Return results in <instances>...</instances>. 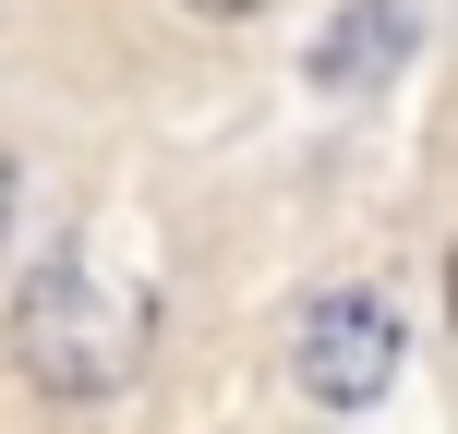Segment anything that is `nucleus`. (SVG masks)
<instances>
[{
	"label": "nucleus",
	"mask_w": 458,
	"mask_h": 434,
	"mask_svg": "<svg viewBox=\"0 0 458 434\" xmlns=\"http://www.w3.org/2000/svg\"><path fill=\"white\" fill-rule=\"evenodd\" d=\"M145 338H157V290H145L133 266H109L97 242H61L24 266L13 290V362L37 398H61V411H97V398L133 387Z\"/></svg>",
	"instance_id": "obj_1"
},
{
	"label": "nucleus",
	"mask_w": 458,
	"mask_h": 434,
	"mask_svg": "<svg viewBox=\"0 0 458 434\" xmlns=\"http://www.w3.org/2000/svg\"><path fill=\"white\" fill-rule=\"evenodd\" d=\"M411 24H422V0H350V13L314 37V61H301L314 97H374L398 61H411Z\"/></svg>",
	"instance_id": "obj_3"
},
{
	"label": "nucleus",
	"mask_w": 458,
	"mask_h": 434,
	"mask_svg": "<svg viewBox=\"0 0 458 434\" xmlns=\"http://www.w3.org/2000/svg\"><path fill=\"white\" fill-rule=\"evenodd\" d=\"M182 13H206V24H253L266 0H182Z\"/></svg>",
	"instance_id": "obj_4"
},
{
	"label": "nucleus",
	"mask_w": 458,
	"mask_h": 434,
	"mask_svg": "<svg viewBox=\"0 0 458 434\" xmlns=\"http://www.w3.org/2000/svg\"><path fill=\"white\" fill-rule=\"evenodd\" d=\"M446 326H458V253H446Z\"/></svg>",
	"instance_id": "obj_6"
},
{
	"label": "nucleus",
	"mask_w": 458,
	"mask_h": 434,
	"mask_svg": "<svg viewBox=\"0 0 458 434\" xmlns=\"http://www.w3.org/2000/svg\"><path fill=\"white\" fill-rule=\"evenodd\" d=\"M290 387L314 411H374L398 387V302L386 290H314L290 326Z\"/></svg>",
	"instance_id": "obj_2"
},
{
	"label": "nucleus",
	"mask_w": 458,
	"mask_h": 434,
	"mask_svg": "<svg viewBox=\"0 0 458 434\" xmlns=\"http://www.w3.org/2000/svg\"><path fill=\"white\" fill-rule=\"evenodd\" d=\"M0 229H13V157H0Z\"/></svg>",
	"instance_id": "obj_5"
}]
</instances>
